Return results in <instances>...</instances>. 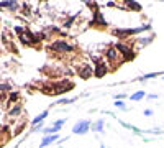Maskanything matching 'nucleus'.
Returning <instances> with one entry per match:
<instances>
[{
    "label": "nucleus",
    "mask_w": 164,
    "mask_h": 148,
    "mask_svg": "<svg viewBox=\"0 0 164 148\" xmlns=\"http://www.w3.org/2000/svg\"><path fill=\"white\" fill-rule=\"evenodd\" d=\"M3 141H5V140L2 138V133H0V145H2V143H3Z\"/></svg>",
    "instance_id": "obj_32"
},
{
    "label": "nucleus",
    "mask_w": 164,
    "mask_h": 148,
    "mask_svg": "<svg viewBox=\"0 0 164 148\" xmlns=\"http://www.w3.org/2000/svg\"><path fill=\"white\" fill-rule=\"evenodd\" d=\"M41 133H43V136H46V135H54V133H57V132L54 130V127L51 125V127H44V128H43V132H41Z\"/></svg>",
    "instance_id": "obj_22"
},
{
    "label": "nucleus",
    "mask_w": 164,
    "mask_h": 148,
    "mask_svg": "<svg viewBox=\"0 0 164 148\" xmlns=\"http://www.w3.org/2000/svg\"><path fill=\"white\" fill-rule=\"evenodd\" d=\"M20 102V92L18 90H11V92H8V105H13V104H18Z\"/></svg>",
    "instance_id": "obj_16"
},
{
    "label": "nucleus",
    "mask_w": 164,
    "mask_h": 148,
    "mask_svg": "<svg viewBox=\"0 0 164 148\" xmlns=\"http://www.w3.org/2000/svg\"><path fill=\"white\" fill-rule=\"evenodd\" d=\"M7 92H11V86L8 82H0V94H7Z\"/></svg>",
    "instance_id": "obj_19"
},
{
    "label": "nucleus",
    "mask_w": 164,
    "mask_h": 148,
    "mask_svg": "<svg viewBox=\"0 0 164 148\" xmlns=\"http://www.w3.org/2000/svg\"><path fill=\"white\" fill-rule=\"evenodd\" d=\"M103 128H105V120H102V118H100V120H95V122H93L92 123V132H95V133H102L103 132Z\"/></svg>",
    "instance_id": "obj_17"
},
{
    "label": "nucleus",
    "mask_w": 164,
    "mask_h": 148,
    "mask_svg": "<svg viewBox=\"0 0 164 148\" xmlns=\"http://www.w3.org/2000/svg\"><path fill=\"white\" fill-rule=\"evenodd\" d=\"M162 81H164V76H162Z\"/></svg>",
    "instance_id": "obj_33"
},
{
    "label": "nucleus",
    "mask_w": 164,
    "mask_h": 148,
    "mask_svg": "<svg viewBox=\"0 0 164 148\" xmlns=\"http://www.w3.org/2000/svg\"><path fill=\"white\" fill-rule=\"evenodd\" d=\"M64 123H66V120H64V118H59V120H56L54 123H52V127H54V130L59 133V130L64 127Z\"/></svg>",
    "instance_id": "obj_20"
},
{
    "label": "nucleus",
    "mask_w": 164,
    "mask_h": 148,
    "mask_svg": "<svg viewBox=\"0 0 164 148\" xmlns=\"http://www.w3.org/2000/svg\"><path fill=\"white\" fill-rule=\"evenodd\" d=\"M120 8H125V10H136V12H141V5L138 2H134V0H126V2H123V5H118Z\"/></svg>",
    "instance_id": "obj_12"
},
{
    "label": "nucleus",
    "mask_w": 164,
    "mask_h": 148,
    "mask_svg": "<svg viewBox=\"0 0 164 148\" xmlns=\"http://www.w3.org/2000/svg\"><path fill=\"white\" fill-rule=\"evenodd\" d=\"M75 74L82 79H90L93 77V67L90 64H87V62H79L75 66Z\"/></svg>",
    "instance_id": "obj_7"
},
{
    "label": "nucleus",
    "mask_w": 164,
    "mask_h": 148,
    "mask_svg": "<svg viewBox=\"0 0 164 148\" xmlns=\"http://www.w3.org/2000/svg\"><path fill=\"white\" fill-rule=\"evenodd\" d=\"M90 128H92V122L90 120H79V122L74 123L72 133H75V135H85V133H89Z\"/></svg>",
    "instance_id": "obj_8"
},
{
    "label": "nucleus",
    "mask_w": 164,
    "mask_h": 148,
    "mask_svg": "<svg viewBox=\"0 0 164 148\" xmlns=\"http://www.w3.org/2000/svg\"><path fill=\"white\" fill-rule=\"evenodd\" d=\"M48 53L57 56V58H72L77 54V44L69 41L66 38H54L46 46Z\"/></svg>",
    "instance_id": "obj_1"
},
{
    "label": "nucleus",
    "mask_w": 164,
    "mask_h": 148,
    "mask_svg": "<svg viewBox=\"0 0 164 148\" xmlns=\"http://www.w3.org/2000/svg\"><path fill=\"white\" fill-rule=\"evenodd\" d=\"M143 113H144L146 117H151V115H153V110H151V109H144V110H143Z\"/></svg>",
    "instance_id": "obj_30"
},
{
    "label": "nucleus",
    "mask_w": 164,
    "mask_h": 148,
    "mask_svg": "<svg viewBox=\"0 0 164 148\" xmlns=\"http://www.w3.org/2000/svg\"><path fill=\"white\" fill-rule=\"evenodd\" d=\"M21 10H23V15H25V16L31 15V7L28 3H21Z\"/></svg>",
    "instance_id": "obj_24"
},
{
    "label": "nucleus",
    "mask_w": 164,
    "mask_h": 148,
    "mask_svg": "<svg viewBox=\"0 0 164 148\" xmlns=\"http://www.w3.org/2000/svg\"><path fill=\"white\" fill-rule=\"evenodd\" d=\"M159 76V72H148V74H143L141 77H139V81H146V79H153V77H157Z\"/></svg>",
    "instance_id": "obj_23"
},
{
    "label": "nucleus",
    "mask_w": 164,
    "mask_h": 148,
    "mask_svg": "<svg viewBox=\"0 0 164 148\" xmlns=\"http://www.w3.org/2000/svg\"><path fill=\"white\" fill-rule=\"evenodd\" d=\"M18 41L21 44H25V46H39V39L36 36V33L31 31L30 28H26L25 33H21L18 36Z\"/></svg>",
    "instance_id": "obj_6"
},
{
    "label": "nucleus",
    "mask_w": 164,
    "mask_h": 148,
    "mask_svg": "<svg viewBox=\"0 0 164 148\" xmlns=\"http://www.w3.org/2000/svg\"><path fill=\"white\" fill-rule=\"evenodd\" d=\"M90 59L93 61V76L95 77H105L110 71L108 64L105 62L102 54H90Z\"/></svg>",
    "instance_id": "obj_4"
},
{
    "label": "nucleus",
    "mask_w": 164,
    "mask_h": 148,
    "mask_svg": "<svg viewBox=\"0 0 164 148\" xmlns=\"http://www.w3.org/2000/svg\"><path fill=\"white\" fill-rule=\"evenodd\" d=\"M123 99H126V94H116L115 95V100H123Z\"/></svg>",
    "instance_id": "obj_28"
},
{
    "label": "nucleus",
    "mask_w": 164,
    "mask_h": 148,
    "mask_svg": "<svg viewBox=\"0 0 164 148\" xmlns=\"http://www.w3.org/2000/svg\"><path fill=\"white\" fill-rule=\"evenodd\" d=\"M49 115V110H43L41 113H38L36 117L33 118V120H30V123H31V127H34V125H39V123H44V120H46V117Z\"/></svg>",
    "instance_id": "obj_14"
},
{
    "label": "nucleus",
    "mask_w": 164,
    "mask_h": 148,
    "mask_svg": "<svg viewBox=\"0 0 164 148\" xmlns=\"http://www.w3.org/2000/svg\"><path fill=\"white\" fill-rule=\"evenodd\" d=\"M23 104L21 102H18V104H13V105H10L8 107V110H7V115L8 118H18L20 115H23Z\"/></svg>",
    "instance_id": "obj_9"
},
{
    "label": "nucleus",
    "mask_w": 164,
    "mask_h": 148,
    "mask_svg": "<svg viewBox=\"0 0 164 148\" xmlns=\"http://www.w3.org/2000/svg\"><path fill=\"white\" fill-rule=\"evenodd\" d=\"M79 15H80V13H75V15H71V16H67V18L62 21V28H66V30H71V28L74 26V21L79 18Z\"/></svg>",
    "instance_id": "obj_15"
},
{
    "label": "nucleus",
    "mask_w": 164,
    "mask_h": 148,
    "mask_svg": "<svg viewBox=\"0 0 164 148\" xmlns=\"http://www.w3.org/2000/svg\"><path fill=\"white\" fill-rule=\"evenodd\" d=\"M105 7H118V5H116L115 2H107V3H105Z\"/></svg>",
    "instance_id": "obj_31"
},
{
    "label": "nucleus",
    "mask_w": 164,
    "mask_h": 148,
    "mask_svg": "<svg viewBox=\"0 0 164 148\" xmlns=\"http://www.w3.org/2000/svg\"><path fill=\"white\" fill-rule=\"evenodd\" d=\"M146 97H148V100H156L157 94H146Z\"/></svg>",
    "instance_id": "obj_29"
},
{
    "label": "nucleus",
    "mask_w": 164,
    "mask_h": 148,
    "mask_svg": "<svg viewBox=\"0 0 164 148\" xmlns=\"http://www.w3.org/2000/svg\"><path fill=\"white\" fill-rule=\"evenodd\" d=\"M113 46L118 49V53L121 54V58H123V61H125V62H130V61H133L134 58H136V49H134L130 43L116 39Z\"/></svg>",
    "instance_id": "obj_3"
},
{
    "label": "nucleus",
    "mask_w": 164,
    "mask_h": 148,
    "mask_svg": "<svg viewBox=\"0 0 164 148\" xmlns=\"http://www.w3.org/2000/svg\"><path fill=\"white\" fill-rule=\"evenodd\" d=\"M57 140H59V133H54V135H46V136H43V140H41L39 148L49 146L51 143H54V141H57Z\"/></svg>",
    "instance_id": "obj_13"
},
{
    "label": "nucleus",
    "mask_w": 164,
    "mask_h": 148,
    "mask_svg": "<svg viewBox=\"0 0 164 148\" xmlns=\"http://www.w3.org/2000/svg\"><path fill=\"white\" fill-rule=\"evenodd\" d=\"M25 30H26V26H21V25H15L13 26V31L16 33V35H21V33H25Z\"/></svg>",
    "instance_id": "obj_25"
},
{
    "label": "nucleus",
    "mask_w": 164,
    "mask_h": 148,
    "mask_svg": "<svg viewBox=\"0 0 164 148\" xmlns=\"http://www.w3.org/2000/svg\"><path fill=\"white\" fill-rule=\"evenodd\" d=\"M115 107H118V109H121V110H126V109H128L123 100H115Z\"/></svg>",
    "instance_id": "obj_27"
},
{
    "label": "nucleus",
    "mask_w": 164,
    "mask_h": 148,
    "mask_svg": "<svg viewBox=\"0 0 164 148\" xmlns=\"http://www.w3.org/2000/svg\"><path fill=\"white\" fill-rule=\"evenodd\" d=\"M75 100H77L75 97H61L59 100H57V104H74Z\"/></svg>",
    "instance_id": "obj_21"
},
{
    "label": "nucleus",
    "mask_w": 164,
    "mask_h": 148,
    "mask_svg": "<svg viewBox=\"0 0 164 148\" xmlns=\"http://www.w3.org/2000/svg\"><path fill=\"white\" fill-rule=\"evenodd\" d=\"M0 8H7L10 12H18L21 8V3L15 2V0H3V2H0Z\"/></svg>",
    "instance_id": "obj_11"
},
{
    "label": "nucleus",
    "mask_w": 164,
    "mask_h": 148,
    "mask_svg": "<svg viewBox=\"0 0 164 148\" xmlns=\"http://www.w3.org/2000/svg\"><path fill=\"white\" fill-rule=\"evenodd\" d=\"M144 97H146V92H144V90H136L134 94L130 95V99H131L133 102H139V100H143Z\"/></svg>",
    "instance_id": "obj_18"
},
{
    "label": "nucleus",
    "mask_w": 164,
    "mask_h": 148,
    "mask_svg": "<svg viewBox=\"0 0 164 148\" xmlns=\"http://www.w3.org/2000/svg\"><path fill=\"white\" fill-rule=\"evenodd\" d=\"M43 128H44V123H39V125H34V127H31L30 132L34 133V132H43Z\"/></svg>",
    "instance_id": "obj_26"
},
{
    "label": "nucleus",
    "mask_w": 164,
    "mask_h": 148,
    "mask_svg": "<svg viewBox=\"0 0 164 148\" xmlns=\"http://www.w3.org/2000/svg\"><path fill=\"white\" fill-rule=\"evenodd\" d=\"M102 56H103V59L108 64L110 69H115V67H118L120 64L125 62L123 58H121V54L118 53V49H116L113 44H107L105 49H103V53H102Z\"/></svg>",
    "instance_id": "obj_2"
},
{
    "label": "nucleus",
    "mask_w": 164,
    "mask_h": 148,
    "mask_svg": "<svg viewBox=\"0 0 164 148\" xmlns=\"http://www.w3.org/2000/svg\"><path fill=\"white\" fill-rule=\"evenodd\" d=\"M153 39H154V35L151 33V35H143V36H136V38H131V39H128L126 43H130L131 46L139 51V49H143L144 46H148V44L153 43Z\"/></svg>",
    "instance_id": "obj_5"
},
{
    "label": "nucleus",
    "mask_w": 164,
    "mask_h": 148,
    "mask_svg": "<svg viewBox=\"0 0 164 148\" xmlns=\"http://www.w3.org/2000/svg\"><path fill=\"white\" fill-rule=\"evenodd\" d=\"M89 25H95L98 28H105L108 23H107V20H105V16H103L102 12H95V13H92V20H90Z\"/></svg>",
    "instance_id": "obj_10"
}]
</instances>
